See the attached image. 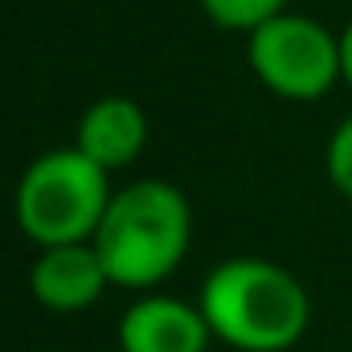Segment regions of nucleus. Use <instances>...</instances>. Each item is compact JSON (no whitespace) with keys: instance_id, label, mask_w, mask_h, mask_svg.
Segmentation results:
<instances>
[{"instance_id":"1","label":"nucleus","mask_w":352,"mask_h":352,"mask_svg":"<svg viewBox=\"0 0 352 352\" xmlns=\"http://www.w3.org/2000/svg\"><path fill=\"white\" fill-rule=\"evenodd\" d=\"M197 307L226 349L238 352H287L311 328L307 287L270 258H226L217 263L197 295Z\"/></svg>"},{"instance_id":"2","label":"nucleus","mask_w":352,"mask_h":352,"mask_svg":"<svg viewBox=\"0 0 352 352\" xmlns=\"http://www.w3.org/2000/svg\"><path fill=\"white\" fill-rule=\"evenodd\" d=\"M90 242L111 274V287L152 291L188 254V242H192L188 197L156 176L115 188L98 221V234Z\"/></svg>"},{"instance_id":"3","label":"nucleus","mask_w":352,"mask_h":352,"mask_svg":"<svg viewBox=\"0 0 352 352\" xmlns=\"http://www.w3.org/2000/svg\"><path fill=\"white\" fill-rule=\"evenodd\" d=\"M115 188L111 173L98 168L78 148H54L41 152L16 180L12 213L29 242L45 246H70L90 242L98 234V221L111 205Z\"/></svg>"},{"instance_id":"4","label":"nucleus","mask_w":352,"mask_h":352,"mask_svg":"<svg viewBox=\"0 0 352 352\" xmlns=\"http://www.w3.org/2000/svg\"><path fill=\"white\" fill-rule=\"evenodd\" d=\"M250 70L270 94L287 102H320L340 74V37L299 12H278L254 33H246Z\"/></svg>"},{"instance_id":"5","label":"nucleus","mask_w":352,"mask_h":352,"mask_svg":"<svg viewBox=\"0 0 352 352\" xmlns=\"http://www.w3.org/2000/svg\"><path fill=\"white\" fill-rule=\"evenodd\" d=\"M111 287V274L98 258L94 242H70V246H45L29 266V295L58 316L87 311Z\"/></svg>"},{"instance_id":"6","label":"nucleus","mask_w":352,"mask_h":352,"mask_svg":"<svg viewBox=\"0 0 352 352\" xmlns=\"http://www.w3.org/2000/svg\"><path fill=\"white\" fill-rule=\"evenodd\" d=\"M213 340L197 303L176 295H140L119 320L123 352H205Z\"/></svg>"},{"instance_id":"7","label":"nucleus","mask_w":352,"mask_h":352,"mask_svg":"<svg viewBox=\"0 0 352 352\" xmlns=\"http://www.w3.org/2000/svg\"><path fill=\"white\" fill-rule=\"evenodd\" d=\"M74 148L107 173L135 164V156L148 148V111L127 94H107L90 102L87 115L78 119Z\"/></svg>"},{"instance_id":"8","label":"nucleus","mask_w":352,"mask_h":352,"mask_svg":"<svg viewBox=\"0 0 352 352\" xmlns=\"http://www.w3.org/2000/svg\"><path fill=\"white\" fill-rule=\"evenodd\" d=\"M197 4L213 25L234 29V33H254L270 16L287 12V0H197Z\"/></svg>"},{"instance_id":"9","label":"nucleus","mask_w":352,"mask_h":352,"mask_svg":"<svg viewBox=\"0 0 352 352\" xmlns=\"http://www.w3.org/2000/svg\"><path fill=\"white\" fill-rule=\"evenodd\" d=\"M324 168H328L332 188H336L344 201H352V115L332 131L328 152H324Z\"/></svg>"},{"instance_id":"10","label":"nucleus","mask_w":352,"mask_h":352,"mask_svg":"<svg viewBox=\"0 0 352 352\" xmlns=\"http://www.w3.org/2000/svg\"><path fill=\"white\" fill-rule=\"evenodd\" d=\"M340 74H344V82L352 90V21H349V29L340 33Z\"/></svg>"}]
</instances>
